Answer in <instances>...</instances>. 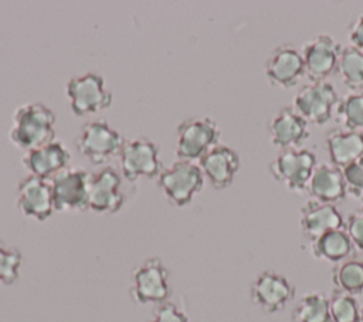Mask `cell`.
<instances>
[{
  "label": "cell",
  "mask_w": 363,
  "mask_h": 322,
  "mask_svg": "<svg viewBox=\"0 0 363 322\" xmlns=\"http://www.w3.org/2000/svg\"><path fill=\"white\" fill-rule=\"evenodd\" d=\"M9 131L10 142L28 152L55 139V113L43 102H28L16 108Z\"/></svg>",
  "instance_id": "6da1fadb"
},
{
  "label": "cell",
  "mask_w": 363,
  "mask_h": 322,
  "mask_svg": "<svg viewBox=\"0 0 363 322\" xmlns=\"http://www.w3.org/2000/svg\"><path fill=\"white\" fill-rule=\"evenodd\" d=\"M71 112L75 116H88L108 109L113 95L105 88V78L94 71L71 77L65 88Z\"/></svg>",
  "instance_id": "7a4b0ae2"
},
{
  "label": "cell",
  "mask_w": 363,
  "mask_h": 322,
  "mask_svg": "<svg viewBox=\"0 0 363 322\" xmlns=\"http://www.w3.org/2000/svg\"><path fill=\"white\" fill-rule=\"evenodd\" d=\"M125 143L123 136L106 119L96 118L85 122L77 140L78 153L94 165H105L118 156Z\"/></svg>",
  "instance_id": "3957f363"
},
{
  "label": "cell",
  "mask_w": 363,
  "mask_h": 322,
  "mask_svg": "<svg viewBox=\"0 0 363 322\" xmlns=\"http://www.w3.org/2000/svg\"><path fill=\"white\" fill-rule=\"evenodd\" d=\"M221 129L210 116H193L177 126L176 156L179 160L201 159L210 149L218 145Z\"/></svg>",
  "instance_id": "277c9868"
},
{
  "label": "cell",
  "mask_w": 363,
  "mask_h": 322,
  "mask_svg": "<svg viewBox=\"0 0 363 322\" xmlns=\"http://www.w3.org/2000/svg\"><path fill=\"white\" fill-rule=\"evenodd\" d=\"M156 180L167 200L176 207L190 204L194 194L200 193L204 186V174L200 166L190 160H176L163 167Z\"/></svg>",
  "instance_id": "5b68a950"
},
{
  "label": "cell",
  "mask_w": 363,
  "mask_h": 322,
  "mask_svg": "<svg viewBox=\"0 0 363 322\" xmlns=\"http://www.w3.org/2000/svg\"><path fill=\"white\" fill-rule=\"evenodd\" d=\"M132 279L130 294L136 304L160 305L167 302L172 294L169 270L159 257H150L138 265Z\"/></svg>",
  "instance_id": "8992f818"
},
{
  "label": "cell",
  "mask_w": 363,
  "mask_h": 322,
  "mask_svg": "<svg viewBox=\"0 0 363 322\" xmlns=\"http://www.w3.org/2000/svg\"><path fill=\"white\" fill-rule=\"evenodd\" d=\"M318 165L316 155L305 148L284 149L269 163L271 176L288 190L302 193Z\"/></svg>",
  "instance_id": "52a82bcc"
},
{
  "label": "cell",
  "mask_w": 363,
  "mask_h": 322,
  "mask_svg": "<svg viewBox=\"0 0 363 322\" xmlns=\"http://www.w3.org/2000/svg\"><path fill=\"white\" fill-rule=\"evenodd\" d=\"M119 159L122 176L129 182H136L140 177L157 179L163 170L159 157V146L146 136L125 140L119 152Z\"/></svg>",
  "instance_id": "ba28073f"
},
{
  "label": "cell",
  "mask_w": 363,
  "mask_h": 322,
  "mask_svg": "<svg viewBox=\"0 0 363 322\" xmlns=\"http://www.w3.org/2000/svg\"><path fill=\"white\" fill-rule=\"evenodd\" d=\"M339 96L328 81L311 82L302 87L294 99V109L308 122L325 126L337 108Z\"/></svg>",
  "instance_id": "9c48e42d"
},
{
  "label": "cell",
  "mask_w": 363,
  "mask_h": 322,
  "mask_svg": "<svg viewBox=\"0 0 363 322\" xmlns=\"http://www.w3.org/2000/svg\"><path fill=\"white\" fill-rule=\"evenodd\" d=\"M126 196L122 190V177L112 166H102L89 173L88 210L98 214H115L122 209Z\"/></svg>",
  "instance_id": "30bf717a"
},
{
  "label": "cell",
  "mask_w": 363,
  "mask_h": 322,
  "mask_svg": "<svg viewBox=\"0 0 363 322\" xmlns=\"http://www.w3.org/2000/svg\"><path fill=\"white\" fill-rule=\"evenodd\" d=\"M51 191L55 211L88 210L89 172L79 167H67L51 180Z\"/></svg>",
  "instance_id": "8fae6325"
},
{
  "label": "cell",
  "mask_w": 363,
  "mask_h": 322,
  "mask_svg": "<svg viewBox=\"0 0 363 322\" xmlns=\"http://www.w3.org/2000/svg\"><path fill=\"white\" fill-rule=\"evenodd\" d=\"M295 285L284 274L265 270L250 285L251 301L265 313H277L295 298Z\"/></svg>",
  "instance_id": "7c38bea8"
},
{
  "label": "cell",
  "mask_w": 363,
  "mask_h": 322,
  "mask_svg": "<svg viewBox=\"0 0 363 322\" xmlns=\"http://www.w3.org/2000/svg\"><path fill=\"white\" fill-rule=\"evenodd\" d=\"M342 45L328 34H320L302 45L305 75L311 82L326 81L337 70Z\"/></svg>",
  "instance_id": "4fadbf2b"
},
{
  "label": "cell",
  "mask_w": 363,
  "mask_h": 322,
  "mask_svg": "<svg viewBox=\"0 0 363 322\" xmlns=\"http://www.w3.org/2000/svg\"><path fill=\"white\" fill-rule=\"evenodd\" d=\"M16 206L23 216L45 221L55 211L51 184L47 180L28 174L17 184Z\"/></svg>",
  "instance_id": "5bb4252c"
},
{
  "label": "cell",
  "mask_w": 363,
  "mask_h": 322,
  "mask_svg": "<svg viewBox=\"0 0 363 322\" xmlns=\"http://www.w3.org/2000/svg\"><path fill=\"white\" fill-rule=\"evenodd\" d=\"M305 75V64L301 51L291 44L277 47L265 62V77L271 85L291 89Z\"/></svg>",
  "instance_id": "9a60e30c"
},
{
  "label": "cell",
  "mask_w": 363,
  "mask_h": 322,
  "mask_svg": "<svg viewBox=\"0 0 363 322\" xmlns=\"http://www.w3.org/2000/svg\"><path fill=\"white\" fill-rule=\"evenodd\" d=\"M69 159L71 153L67 145L54 139L47 145L26 152L21 163L30 174L50 182L57 173L69 167Z\"/></svg>",
  "instance_id": "2e32d148"
},
{
  "label": "cell",
  "mask_w": 363,
  "mask_h": 322,
  "mask_svg": "<svg viewBox=\"0 0 363 322\" xmlns=\"http://www.w3.org/2000/svg\"><path fill=\"white\" fill-rule=\"evenodd\" d=\"M271 143L284 149H299L309 139L308 122L291 106L281 108L269 121Z\"/></svg>",
  "instance_id": "e0dca14e"
},
{
  "label": "cell",
  "mask_w": 363,
  "mask_h": 322,
  "mask_svg": "<svg viewBox=\"0 0 363 322\" xmlns=\"http://www.w3.org/2000/svg\"><path fill=\"white\" fill-rule=\"evenodd\" d=\"M199 166L216 190H224L233 184L241 160L234 149L218 143L199 160Z\"/></svg>",
  "instance_id": "ac0fdd59"
},
{
  "label": "cell",
  "mask_w": 363,
  "mask_h": 322,
  "mask_svg": "<svg viewBox=\"0 0 363 322\" xmlns=\"http://www.w3.org/2000/svg\"><path fill=\"white\" fill-rule=\"evenodd\" d=\"M299 226L303 235L312 241L326 231L345 228V218L335 204L312 199L301 207Z\"/></svg>",
  "instance_id": "d6986e66"
},
{
  "label": "cell",
  "mask_w": 363,
  "mask_h": 322,
  "mask_svg": "<svg viewBox=\"0 0 363 322\" xmlns=\"http://www.w3.org/2000/svg\"><path fill=\"white\" fill-rule=\"evenodd\" d=\"M306 190L313 200L335 206L336 203L343 201L347 194L342 169L332 163L316 165Z\"/></svg>",
  "instance_id": "ffe728a7"
},
{
  "label": "cell",
  "mask_w": 363,
  "mask_h": 322,
  "mask_svg": "<svg viewBox=\"0 0 363 322\" xmlns=\"http://www.w3.org/2000/svg\"><path fill=\"white\" fill-rule=\"evenodd\" d=\"M325 143L330 163L340 169L363 157V132L333 129L326 135Z\"/></svg>",
  "instance_id": "44dd1931"
},
{
  "label": "cell",
  "mask_w": 363,
  "mask_h": 322,
  "mask_svg": "<svg viewBox=\"0 0 363 322\" xmlns=\"http://www.w3.org/2000/svg\"><path fill=\"white\" fill-rule=\"evenodd\" d=\"M354 252V247L345 228L330 230L311 241V254L320 261L339 264L349 260Z\"/></svg>",
  "instance_id": "7402d4cb"
},
{
  "label": "cell",
  "mask_w": 363,
  "mask_h": 322,
  "mask_svg": "<svg viewBox=\"0 0 363 322\" xmlns=\"http://www.w3.org/2000/svg\"><path fill=\"white\" fill-rule=\"evenodd\" d=\"M292 322H333L329 311V298L322 292L302 295L295 304Z\"/></svg>",
  "instance_id": "603a6c76"
},
{
  "label": "cell",
  "mask_w": 363,
  "mask_h": 322,
  "mask_svg": "<svg viewBox=\"0 0 363 322\" xmlns=\"http://www.w3.org/2000/svg\"><path fill=\"white\" fill-rule=\"evenodd\" d=\"M332 284L335 289L349 295L363 294V260L349 258L332 268Z\"/></svg>",
  "instance_id": "cb8c5ba5"
},
{
  "label": "cell",
  "mask_w": 363,
  "mask_h": 322,
  "mask_svg": "<svg viewBox=\"0 0 363 322\" xmlns=\"http://www.w3.org/2000/svg\"><path fill=\"white\" fill-rule=\"evenodd\" d=\"M336 71L352 92L363 91V51L353 45L342 48Z\"/></svg>",
  "instance_id": "d4e9b609"
},
{
  "label": "cell",
  "mask_w": 363,
  "mask_h": 322,
  "mask_svg": "<svg viewBox=\"0 0 363 322\" xmlns=\"http://www.w3.org/2000/svg\"><path fill=\"white\" fill-rule=\"evenodd\" d=\"M336 113L347 131L363 132V91L350 92L339 99Z\"/></svg>",
  "instance_id": "484cf974"
},
{
  "label": "cell",
  "mask_w": 363,
  "mask_h": 322,
  "mask_svg": "<svg viewBox=\"0 0 363 322\" xmlns=\"http://www.w3.org/2000/svg\"><path fill=\"white\" fill-rule=\"evenodd\" d=\"M329 311L333 322H362L360 306L353 295L335 289L329 296Z\"/></svg>",
  "instance_id": "4316f807"
},
{
  "label": "cell",
  "mask_w": 363,
  "mask_h": 322,
  "mask_svg": "<svg viewBox=\"0 0 363 322\" xmlns=\"http://www.w3.org/2000/svg\"><path fill=\"white\" fill-rule=\"evenodd\" d=\"M21 265V251L0 240V285H13L20 278Z\"/></svg>",
  "instance_id": "83f0119b"
},
{
  "label": "cell",
  "mask_w": 363,
  "mask_h": 322,
  "mask_svg": "<svg viewBox=\"0 0 363 322\" xmlns=\"http://www.w3.org/2000/svg\"><path fill=\"white\" fill-rule=\"evenodd\" d=\"M347 193L354 199H363V157L342 169Z\"/></svg>",
  "instance_id": "f1b7e54d"
},
{
  "label": "cell",
  "mask_w": 363,
  "mask_h": 322,
  "mask_svg": "<svg viewBox=\"0 0 363 322\" xmlns=\"http://www.w3.org/2000/svg\"><path fill=\"white\" fill-rule=\"evenodd\" d=\"M147 322H193L190 316L173 302H163L157 305L153 318Z\"/></svg>",
  "instance_id": "f546056e"
},
{
  "label": "cell",
  "mask_w": 363,
  "mask_h": 322,
  "mask_svg": "<svg viewBox=\"0 0 363 322\" xmlns=\"http://www.w3.org/2000/svg\"><path fill=\"white\" fill-rule=\"evenodd\" d=\"M345 231L347 233L354 250L363 251V211H353L346 216Z\"/></svg>",
  "instance_id": "4dcf8cb0"
},
{
  "label": "cell",
  "mask_w": 363,
  "mask_h": 322,
  "mask_svg": "<svg viewBox=\"0 0 363 322\" xmlns=\"http://www.w3.org/2000/svg\"><path fill=\"white\" fill-rule=\"evenodd\" d=\"M349 40L353 47L363 51V14L354 18V21L350 24Z\"/></svg>",
  "instance_id": "1f68e13d"
},
{
  "label": "cell",
  "mask_w": 363,
  "mask_h": 322,
  "mask_svg": "<svg viewBox=\"0 0 363 322\" xmlns=\"http://www.w3.org/2000/svg\"><path fill=\"white\" fill-rule=\"evenodd\" d=\"M360 321L363 322V306L360 308Z\"/></svg>",
  "instance_id": "d6a6232c"
},
{
  "label": "cell",
  "mask_w": 363,
  "mask_h": 322,
  "mask_svg": "<svg viewBox=\"0 0 363 322\" xmlns=\"http://www.w3.org/2000/svg\"><path fill=\"white\" fill-rule=\"evenodd\" d=\"M362 211H363V210H362Z\"/></svg>",
  "instance_id": "836d02e7"
}]
</instances>
